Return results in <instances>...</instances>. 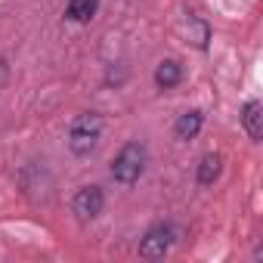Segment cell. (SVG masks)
<instances>
[{
    "label": "cell",
    "mask_w": 263,
    "mask_h": 263,
    "mask_svg": "<svg viewBox=\"0 0 263 263\" xmlns=\"http://www.w3.org/2000/svg\"><path fill=\"white\" fill-rule=\"evenodd\" d=\"M99 137H102V115L96 111H84L71 121L68 127V149L71 155L78 158H90L99 146Z\"/></svg>",
    "instance_id": "obj_1"
},
{
    "label": "cell",
    "mask_w": 263,
    "mask_h": 263,
    "mask_svg": "<svg viewBox=\"0 0 263 263\" xmlns=\"http://www.w3.org/2000/svg\"><path fill=\"white\" fill-rule=\"evenodd\" d=\"M149 164V152L143 143H127L115 158H111V177L121 186H134Z\"/></svg>",
    "instance_id": "obj_2"
},
{
    "label": "cell",
    "mask_w": 263,
    "mask_h": 263,
    "mask_svg": "<svg viewBox=\"0 0 263 263\" xmlns=\"http://www.w3.org/2000/svg\"><path fill=\"white\" fill-rule=\"evenodd\" d=\"M174 238H177V232H174L171 223H155V226L140 238V257H146V260H161V257L171 251Z\"/></svg>",
    "instance_id": "obj_3"
},
{
    "label": "cell",
    "mask_w": 263,
    "mask_h": 263,
    "mask_svg": "<svg viewBox=\"0 0 263 263\" xmlns=\"http://www.w3.org/2000/svg\"><path fill=\"white\" fill-rule=\"evenodd\" d=\"M102 208H105V192H102L99 186H81V189L74 192V198H71V214H74L81 223L96 220V217L102 214Z\"/></svg>",
    "instance_id": "obj_4"
},
{
    "label": "cell",
    "mask_w": 263,
    "mask_h": 263,
    "mask_svg": "<svg viewBox=\"0 0 263 263\" xmlns=\"http://www.w3.org/2000/svg\"><path fill=\"white\" fill-rule=\"evenodd\" d=\"M241 124H245V130H248V137H251L254 143H260V137H263V105H260L257 99H248V102H245V108H241Z\"/></svg>",
    "instance_id": "obj_5"
},
{
    "label": "cell",
    "mask_w": 263,
    "mask_h": 263,
    "mask_svg": "<svg viewBox=\"0 0 263 263\" xmlns=\"http://www.w3.org/2000/svg\"><path fill=\"white\" fill-rule=\"evenodd\" d=\"M183 81V65L177 59H161L155 68V87L158 90H174Z\"/></svg>",
    "instance_id": "obj_6"
},
{
    "label": "cell",
    "mask_w": 263,
    "mask_h": 263,
    "mask_svg": "<svg viewBox=\"0 0 263 263\" xmlns=\"http://www.w3.org/2000/svg\"><path fill=\"white\" fill-rule=\"evenodd\" d=\"M201 124H204V115L201 111H183L177 118V124H174V134H177V140H195L198 130H201Z\"/></svg>",
    "instance_id": "obj_7"
},
{
    "label": "cell",
    "mask_w": 263,
    "mask_h": 263,
    "mask_svg": "<svg viewBox=\"0 0 263 263\" xmlns=\"http://www.w3.org/2000/svg\"><path fill=\"white\" fill-rule=\"evenodd\" d=\"M96 7H99V0H68V7H65V19L68 22H90L96 16Z\"/></svg>",
    "instance_id": "obj_8"
},
{
    "label": "cell",
    "mask_w": 263,
    "mask_h": 263,
    "mask_svg": "<svg viewBox=\"0 0 263 263\" xmlns=\"http://www.w3.org/2000/svg\"><path fill=\"white\" fill-rule=\"evenodd\" d=\"M220 171H223V158L220 155H204L201 161H198V183L201 186H211L217 177H220Z\"/></svg>",
    "instance_id": "obj_9"
}]
</instances>
